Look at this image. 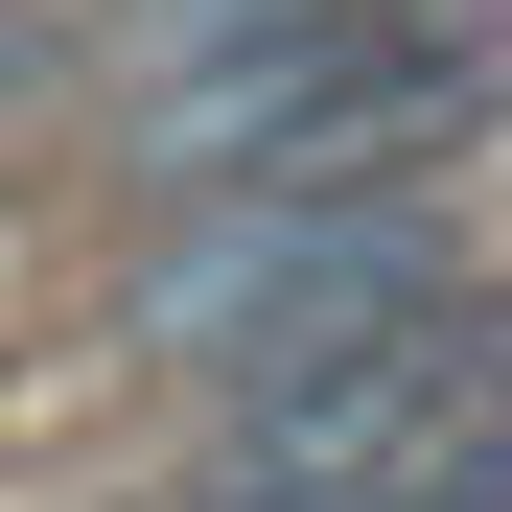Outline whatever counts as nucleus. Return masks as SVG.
<instances>
[{"mask_svg":"<svg viewBox=\"0 0 512 512\" xmlns=\"http://www.w3.org/2000/svg\"><path fill=\"white\" fill-rule=\"evenodd\" d=\"M187 396H210V512H373L512 419V350H489V280H443L396 326H326V350H256V373H187Z\"/></svg>","mask_w":512,"mask_h":512,"instance_id":"nucleus-3","label":"nucleus"},{"mask_svg":"<svg viewBox=\"0 0 512 512\" xmlns=\"http://www.w3.org/2000/svg\"><path fill=\"white\" fill-rule=\"evenodd\" d=\"M489 280L466 256V140H350V163H233V187H163L140 233V326L163 373H256V350H326V326H396Z\"/></svg>","mask_w":512,"mask_h":512,"instance_id":"nucleus-1","label":"nucleus"},{"mask_svg":"<svg viewBox=\"0 0 512 512\" xmlns=\"http://www.w3.org/2000/svg\"><path fill=\"white\" fill-rule=\"evenodd\" d=\"M489 117V0H140V187Z\"/></svg>","mask_w":512,"mask_h":512,"instance_id":"nucleus-2","label":"nucleus"},{"mask_svg":"<svg viewBox=\"0 0 512 512\" xmlns=\"http://www.w3.org/2000/svg\"><path fill=\"white\" fill-rule=\"evenodd\" d=\"M47 117V0H0V140Z\"/></svg>","mask_w":512,"mask_h":512,"instance_id":"nucleus-4","label":"nucleus"}]
</instances>
